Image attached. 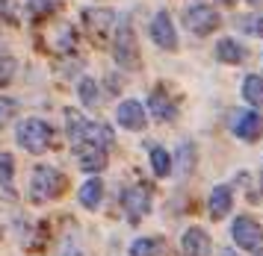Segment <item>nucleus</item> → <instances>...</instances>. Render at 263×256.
<instances>
[{
	"instance_id": "obj_1",
	"label": "nucleus",
	"mask_w": 263,
	"mask_h": 256,
	"mask_svg": "<svg viewBox=\"0 0 263 256\" xmlns=\"http://www.w3.org/2000/svg\"><path fill=\"white\" fill-rule=\"evenodd\" d=\"M65 188V177L50 168V165H36L33 168V177H30V198L36 203H45V200H53L62 195Z\"/></svg>"
},
{
	"instance_id": "obj_2",
	"label": "nucleus",
	"mask_w": 263,
	"mask_h": 256,
	"mask_svg": "<svg viewBox=\"0 0 263 256\" xmlns=\"http://www.w3.org/2000/svg\"><path fill=\"white\" fill-rule=\"evenodd\" d=\"M15 139L18 144L30 153H42L50 147V141H53V130H50L48 121H42V118H27L21 121V127L15 133Z\"/></svg>"
},
{
	"instance_id": "obj_3",
	"label": "nucleus",
	"mask_w": 263,
	"mask_h": 256,
	"mask_svg": "<svg viewBox=\"0 0 263 256\" xmlns=\"http://www.w3.org/2000/svg\"><path fill=\"white\" fill-rule=\"evenodd\" d=\"M112 56L121 68H136L139 65V47H136V35L127 24H121L116 38H112Z\"/></svg>"
},
{
	"instance_id": "obj_4",
	"label": "nucleus",
	"mask_w": 263,
	"mask_h": 256,
	"mask_svg": "<svg viewBox=\"0 0 263 256\" xmlns=\"http://www.w3.org/2000/svg\"><path fill=\"white\" fill-rule=\"evenodd\" d=\"M234 242H237L242 250H257V247L263 245L260 224L254 221V218H249V215L237 218V221H234Z\"/></svg>"
},
{
	"instance_id": "obj_5",
	"label": "nucleus",
	"mask_w": 263,
	"mask_h": 256,
	"mask_svg": "<svg viewBox=\"0 0 263 256\" xmlns=\"http://www.w3.org/2000/svg\"><path fill=\"white\" fill-rule=\"evenodd\" d=\"M121 203H124L127 218L136 224L145 212H148V206H151V188H148V186H130V188H124Z\"/></svg>"
},
{
	"instance_id": "obj_6",
	"label": "nucleus",
	"mask_w": 263,
	"mask_h": 256,
	"mask_svg": "<svg viewBox=\"0 0 263 256\" xmlns=\"http://www.w3.org/2000/svg\"><path fill=\"white\" fill-rule=\"evenodd\" d=\"M183 24H186L195 35H207L219 27V15H216V9H210V6H192V9H186V15H183Z\"/></svg>"
},
{
	"instance_id": "obj_7",
	"label": "nucleus",
	"mask_w": 263,
	"mask_h": 256,
	"mask_svg": "<svg viewBox=\"0 0 263 256\" xmlns=\"http://www.w3.org/2000/svg\"><path fill=\"white\" fill-rule=\"evenodd\" d=\"M77 159H80V168L86 174H98L107 168V147H98V144H89V141H77Z\"/></svg>"
},
{
	"instance_id": "obj_8",
	"label": "nucleus",
	"mask_w": 263,
	"mask_h": 256,
	"mask_svg": "<svg viewBox=\"0 0 263 256\" xmlns=\"http://www.w3.org/2000/svg\"><path fill=\"white\" fill-rule=\"evenodd\" d=\"M151 38L163 50H175L178 47V35H175V27H172L168 12H157L154 15V21H151Z\"/></svg>"
},
{
	"instance_id": "obj_9",
	"label": "nucleus",
	"mask_w": 263,
	"mask_h": 256,
	"mask_svg": "<svg viewBox=\"0 0 263 256\" xmlns=\"http://www.w3.org/2000/svg\"><path fill=\"white\" fill-rule=\"evenodd\" d=\"M180 245H183V253L186 256H210L213 253V242H210V236L204 233L201 227H190L183 239H180Z\"/></svg>"
},
{
	"instance_id": "obj_10",
	"label": "nucleus",
	"mask_w": 263,
	"mask_h": 256,
	"mask_svg": "<svg viewBox=\"0 0 263 256\" xmlns=\"http://www.w3.org/2000/svg\"><path fill=\"white\" fill-rule=\"evenodd\" d=\"M116 118H119V124L124 130H142L145 127V106L139 100H124L119 106Z\"/></svg>"
},
{
	"instance_id": "obj_11",
	"label": "nucleus",
	"mask_w": 263,
	"mask_h": 256,
	"mask_svg": "<svg viewBox=\"0 0 263 256\" xmlns=\"http://www.w3.org/2000/svg\"><path fill=\"white\" fill-rule=\"evenodd\" d=\"M234 133H237L239 139H246V141L260 139V133H263V118L257 115V112H242V115L237 118V124H234Z\"/></svg>"
},
{
	"instance_id": "obj_12",
	"label": "nucleus",
	"mask_w": 263,
	"mask_h": 256,
	"mask_svg": "<svg viewBox=\"0 0 263 256\" xmlns=\"http://www.w3.org/2000/svg\"><path fill=\"white\" fill-rule=\"evenodd\" d=\"M83 21L86 27L98 35V38H104L109 33V27H112V12L109 9H86L83 12Z\"/></svg>"
},
{
	"instance_id": "obj_13",
	"label": "nucleus",
	"mask_w": 263,
	"mask_h": 256,
	"mask_svg": "<svg viewBox=\"0 0 263 256\" xmlns=\"http://www.w3.org/2000/svg\"><path fill=\"white\" fill-rule=\"evenodd\" d=\"M148 109L154 112L157 121H172V118H175V112H178V109H175V103H172V97H166V92H163V89H157V92L148 97Z\"/></svg>"
},
{
	"instance_id": "obj_14",
	"label": "nucleus",
	"mask_w": 263,
	"mask_h": 256,
	"mask_svg": "<svg viewBox=\"0 0 263 256\" xmlns=\"http://www.w3.org/2000/svg\"><path fill=\"white\" fill-rule=\"evenodd\" d=\"M80 203H83L86 209H98L101 206V200H104V183L98 180V177H92V180H86L83 186H80Z\"/></svg>"
},
{
	"instance_id": "obj_15",
	"label": "nucleus",
	"mask_w": 263,
	"mask_h": 256,
	"mask_svg": "<svg viewBox=\"0 0 263 256\" xmlns=\"http://www.w3.org/2000/svg\"><path fill=\"white\" fill-rule=\"evenodd\" d=\"M231 203H234V198H231V188L228 186H216L210 191V215L213 218H225L231 212Z\"/></svg>"
},
{
	"instance_id": "obj_16",
	"label": "nucleus",
	"mask_w": 263,
	"mask_h": 256,
	"mask_svg": "<svg viewBox=\"0 0 263 256\" xmlns=\"http://www.w3.org/2000/svg\"><path fill=\"white\" fill-rule=\"evenodd\" d=\"M216 56H219V62L237 65V62H242V59H246V50H242V45H239V41H234V38H222V41L216 45Z\"/></svg>"
},
{
	"instance_id": "obj_17",
	"label": "nucleus",
	"mask_w": 263,
	"mask_h": 256,
	"mask_svg": "<svg viewBox=\"0 0 263 256\" xmlns=\"http://www.w3.org/2000/svg\"><path fill=\"white\" fill-rule=\"evenodd\" d=\"M242 97H246L251 106H263V77L249 74L246 82H242Z\"/></svg>"
},
{
	"instance_id": "obj_18",
	"label": "nucleus",
	"mask_w": 263,
	"mask_h": 256,
	"mask_svg": "<svg viewBox=\"0 0 263 256\" xmlns=\"http://www.w3.org/2000/svg\"><path fill=\"white\" fill-rule=\"evenodd\" d=\"M130 256H163V242L160 239H136L130 245Z\"/></svg>"
},
{
	"instance_id": "obj_19",
	"label": "nucleus",
	"mask_w": 263,
	"mask_h": 256,
	"mask_svg": "<svg viewBox=\"0 0 263 256\" xmlns=\"http://www.w3.org/2000/svg\"><path fill=\"white\" fill-rule=\"evenodd\" d=\"M151 168H154L157 177H166L172 171V156L163 147H151Z\"/></svg>"
},
{
	"instance_id": "obj_20",
	"label": "nucleus",
	"mask_w": 263,
	"mask_h": 256,
	"mask_svg": "<svg viewBox=\"0 0 263 256\" xmlns=\"http://www.w3.org/2000/svg\"><path fill=\"white\" fill-rule=\"evenodd\" d=\"M27 9L33 18H48L60 9V0H27Z\"/></svg>"
},
{
	"instance_id": "obj_21",
	"label": "nucleus",
	"mask_w": 263,
	"mask_h": 256,
	"mask_svg": "<svg viewBox=\"0 0 263 256\" xmlns=\"http://www.w3.org/2000/svg\"><path fill=\"white\" fill-rule=\"evenodd\" d=\"M15 174V159L9 153H0V186H9Z\"/></svg>"
},
{
	"instance_id": "obj_22",
	"label": "nucleus",
	"mask_w": 263,
	"mask_h": 256,
	"mask_svg": "<svg viewBox=\"0 0 263 256\" xmlns=\"http://www.w3.org/2000/svg\"><path fill=\"white\" fill-rule=\"evenodd\" d=\"M15 71H18V62H15L12 56H3V53H0V86L12 82Z\"/></svg>"
},
{
	"instance_id": "obj_23",
	"label": "nucleus",
	"mask_w": 263,
	"mask_h": 256,
	"mask_svg": "<svg viewBox=\"0 0 263 256\" xmlns=\"http://www.w3.org/2000/svg\"><path fill=\"white\" fill-rule=\"evenodd\" d=\"M80 100L86 106H95L98 103V86L95 80H80Z\"/></svg>"
},
{
	"instance_id": "obj_24",
	"label": "nucleus",
	"mask_w": 263,
	"mask_h": 256,
	"mask_svg": "<svg viewBox=\"0 0 263 256\" xmlns=\"http://www.w3.org/2000/svg\"><path fill=\"white\" fill-rule=\"evenodd\" d=\"M15 112H18V103L12 97H0V127H6L15 118Z\"/></svg>"
},
{
	"instance_id": "obj_25",
	"label": "nucleus",
	"mask_w": 263,
	"mask_h": 256,
	"mask_svg": "<svg viewBox=\"0 0 263 256\" xmlns=\"http://www.w3.org/2000/svg\"><path fill=\"white\" fill-rule=\"evenodd\" d=\"M0 21H6V24H18V15H15L12 0H0Z\"/></svg>"
},
{
	"instance_id": "obj_26",
	"label": "nucleus",
	"mask_w": 263,
	"mask_h": 256,
	"mask_svg": "<svg viewBox=\"0 0 263 256\" xmlns=\"http://www.w3.org/2000/svg\"><path fill=\"white\" fill-rule=\"evenodd\" d=\"M222 256H239V253H231V250H225V253H222Z\"/></svg>"
},
{
	"instance_id": "obj_27",
	"label": "nucleus",
	"mask_w": 263,
	"mask_h": 256,
	"mask_svg": "<svg viewBox=\"0 0 263 256\" xmlns=\"http://www.w3.org/2000/svg\"><path fill=\"white\" fill-rule=\"evenodd\" d=\"M257 33H263V18H260V27H257Z\"/></svg>"
},
{
	"instance_id": "obj_28",
	"label": "nucleus",
	"mask_w": 263,
	"mask_h": 256,
	"mask_svg": "<svg viewBox=\"0 0 263 256\" xmlns=\"http://www.w3.org/2000/svg\"><path fill=\"white\" fill-rule=\"evenodd\" d=\"M0 47H3V41H0Z\"/></svg>"
}]
</instances>
